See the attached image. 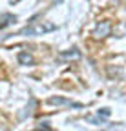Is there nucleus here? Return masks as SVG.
I'll list each match as a JSON object with an SVG mask.
<instances>
[{"label":"nucleus","mask_w":126,"mask_h":131,"mask_svg":"<svg viewBox=\"0 0 126 131\" xmlns=\"http://www.w3.org/2000/svg\"><path fill=\"white\" fill-rule=\"evenodd\" d=\"M55 29H57L55 24L40 22V24H31V26L24 27L22 31H18V35H27V37H31V35H44V33H51V31H55Z\"/></svg>","instance_id":"f257e3e1"},{"label":"nucleus","mask_w":126,"mask_h":131,"mask_svg":"<svg viewBox=\"0 0 126 131\" xmlns=\"http://www.w3.org/2000/svg\"><path fill=\"white\" fill-rule=\"evenodd\" d=\"M110 33H112V24H110L108 20H102L95 26V29H93V37L95 38H104L108 37Z\"/></svg>","instance_id":"f03ea898"},{"label":"nucleus","mask_w":126,"mask_h":131,"mask_svg":"<svg viewBox=\"0 0 126 131\" xmlns=\"http://www.w3.org/2000/svg\"><path fill=\"white\" fill-rule=\"evenodd\" d=\"M50 104H53V106H68V107H82L81 102H73V100H68V98H62V96H51Z\"/></svg>","instance_id":"7ed1b4c3"},{"label":"nucleus","mask_w":126,"mask_h":131,"mask_svg":"<svg viewBox=\"0 0 126 131\" xmlns=\"http://www.w3.org/2000/svg\"><path fill=\"white\" fill-rule=\"evenodd\" d=\"M77 58H81V51H79L77 47L68 49V51H62L59 55V60H77Z\"/></svg>","instance_id":"20e7f679"},{"label":"nucleus","mask_w":126,"mask_h":131,"mask_svg":"<svg viewBox=\"0 0 126 131\" xmlns=\"http://www.w3.org/2000/svg\"><path fill=\"white\" fill-rule=\"evenodd\" d=\"M15 22H17V16L15 15H11V13H2L0 15V29H4V27H7V26H11Z\"/></svg>","instance_id":"39448f33"},{"label":"nucleus","mask_w":126,"mask_h":131,"mask_svg":"<svg viewBox=\"0 0 126 131\" xmlns=\"http://www.w3.org/2000/svg\"><path fill=\"white\" fill-rule=\"evenodd\" d=\"M18 62L24 64V66H29V64H33V57H31L29 53H18Z\"/></svg>","instance_id":"423d86ee"},{"label":"nucleus","mask_w":126,"mask_h":131,"mask_svg":"<svg viewBox=\"0 0 126 131\" xmlns=\"http://www.w3.org/2000/svg\"><path fill=\"white\" fill-rule=\"evenodd\" d=\"M110 113H112V111H110L108 107H102V109H99L97 115H99V117H104V118H106V117H110Z\"/></svg>","instance_id":"0eeeda50"},{"label":"nucleus","mask_w":126,"mask_h":131,"mask_svg":"<svg viewBox=\"0 0 126 131\" xmlns=\"http://www.w3.org/2000/svg\"><path fill=\"white\" fill-rule=\"evenodd\" d=\"M33 131H42V129H33Z\"/></svg>","instance_id":"6e6552de"}]
</instances>
